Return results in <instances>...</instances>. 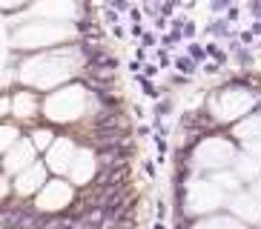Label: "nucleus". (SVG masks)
<instances>
[{
  "mask_svg": "<svg viewBox=\"0 0 261 229\" xmlns=\"http://www.w3.org/2000/svg\"><path fill=\"white\" fill-rule=\"evenodd\" d=\"M190 58H192V61H201V58H204V49H201V43H190Z\"/></svg>",
  "mask_w": 261,
  "mask_h": 229,
  "instance_id": "ddd939ff",
  "label": "nucleus"
},
{
  "mask_svg": "<svg viewBox=\"0 0 261 229\" xmlns=\"http://www.w3.org/2000/svg\"><path fill=\"white\" fill-rule=\"evenodd\" d=\"M35 155H38V149L32 146L29 137H23L15 149L3 152V172H6V175H12V178H17L20 172H26L29 166H35V163H38V160H35Z\"/></svg>",
  "mask_w": 261,
  "mask_h": 229,
  "instance_id": "39448f33",
  "label": "nucleus"
},
{
  "mask_svg": "<svg viewBox=\"0 0 261 229\" xmlns=\"http://www.w3.org/2000/svg\"><path fill=\"white\" fill-rule=\"evenodd\" d=\"M77 152H81V149L75 146V137L61 135V137H58V144H55L52 149L46 152V160H43V163L52 169L55 175H69L72 163H75V158H77Z\"/></svg>",
  "mask_w": 261,
  "mask_h": 229,
  "instance_id": "f03ea898",
  "label": "nucleus"
},
{
  "mask_svg": "<svg viewBox=\"0 0 261 229\" xmlns=\"http://www.w3.org/2000/svg\"><path fill=\"white\" fill-rule=\"evenodd\" d=\"M77 201V192L69 181H63V178H52V181L43 186L38 198H35V206H38L43 215H66L72 209V204Z\"/></svg>",
  "mask_w": 261,
  "mask_h": 229,
  "instance_id": "f257e3e1",
  "label": "nucleus"
},
{
  "mask_svg": "<svg viewBox=\"0 0 261 229\" xmlns=\"http://www.w3.org/2000/svg\"><path fill=\"white\" fill-rule=\"evenodd\" d=\"M250 192H253V195H255V201L261 204V181H258V183H253V186H250Z\"/></svg>",
  "mask_w": 261,
  "mask_h": 229,
  "instance_id": "4468645a",
  "label": "nucleus"
},
{
  "mask_svg": "<svg viewBox=\"0 0 261 229\" xmlns=\"http://www.w3.org/2000/svg\"><path fill=\"white\" fill-rule=\"evenodd\" d=\"M227 209L232 212V218H238L241 223H255V226H261V204L255 201V195L250 189L238 192V195H232V198H227Z\"/></svg>",
  "mask_w": 261,
  "mask_h": 229,
  "instance_id": "423d86ee",
  "label": "nucleus"
},
{
  "mask_svg": "<svg viewBox=\"0 0 261 229\" xmlns=\"http://www.w3.org/2000/svg\"><path fill=\"white\" fill-rule=\"evenodd\" d=\"M232 169L238 172V178L244 181V186L250 189L253 183H258L261 181V163L253 158V155H247V152H241L236 158V163H232Z\"/></svg>",
  "mask_w": 261,
  "mask_h": 229,
  "instance_id": "6e6552de",
  "label": "nucleus"
},
{
  "mask_svg": "<svg viewBox=\"0 0 261 229\" xmlns=\"http://www.w3.org/2000/svg\"><path fill=\"white\" fill-rule=\"evenodd\" d=\"M175 69L181 72V77H190L192 72H195V61H192V58H178V61H175Z\"/></svg>",
  "mask_w": 261,
  "mask_h": 229,
  "instance_id": "9b49d317",
  "label": "nucleus"
},
{
  "mask_svg": "<svg viewBox=\"0 0 261 229\" xmlns=\"http://www.w3.org/2000/svg\"><path fill=\"white\" fill-rule=\"evenodd\" d=\"M232 137L244 146L261 140V112H250L244 121H238L236 126H232Z\"/></svg>",
  "mask_w": 261,
  "mask_h": 229,
  "instance_id": "0eeeda50",
  "label": "nucleus"
},
{
  "mask_svg": "<svg viewBox=\"0 0 261 229\" xmlns=\"http://www.w3.org/2000/svg\"><path fill=\"white\" fill-rule=\"evenodd\" d=\"M244 152L247 155H253L255 160L261 163V140H255V144H250V146H244Z\"/></svg>",
  "mask_w": 261,
  "mask_h": 229,
  "instance_id": "f8f14e48",
  "label": "nucleus"
},
{
  "mask_svg": "<svg viewBox=\"0 0 261 229\" xmlns=\"http://www.w3.org/2000/svg\"><path fill=\"white\" fill-rule=\"evenodd\" d=\"M40 114V98L35 92H12V118L17 126H29L35 129V121Z\"/></svg>",
  "mask_w": 261,
  "mask_h": 229,
  "instance_id": "20e7f679",
  "label": "nucleus"
},
{
  "mask_svg": "<svg viewBox=\"0 0 261 229\" xmlns=\"http://www.w3.org/2000/svg\"><path fill=\"white\" fill-rule=\"evenodd\" d=\"M58 137L61 135H58L52 126H35V129H29V140L38 152H49V149L58 144Z\"/></svg>",
  "mask_w": 261,
  "mask_h": 229,
  "instance_id": "9d476101",
  "label": "nucleus"
},
{
  "mask_svg": "<svg viewBox=\"0 0 261 229\" xmlns=\"http://www.w3.org/2000/svg\"><path fill=\"white\" fill-rule=\"evenodd\" d=\"M210 181H213L224 195H230V198H232V195H238V192H244V181L238 178V172L232 166L230 169H221V172H213Z\"/></svg>",
  "mask_w": 261,
  "mask_h": 229,
  "instance_id": "1a4fd4ad",
  "label": "nucleus"
},
{
  "mask_svg": "<svg viewBox=\"0 0 261 229\" xmlns=\"http://www.w3.org/2000/svg\"><path fill=\"white\" fill-rule=\"evenodd\" d=\"M46 163L43 160H38L35 166H29L26 172H20V175L15 178V198H23V201H29V198H38L40 192H43V186H46Z\"/></svg>",
  "mask_w": 261,
  "mask_h": 229,
  "instance_id": "7ed1b4c3",
  "label": "nucleus"
},
{
  "mask_svg": "<svg viewBox=\"0 0 261 229\" xmlns=\"http://www.w3.org/2000/svg\"><path fill=\"white\" fill-rule=\"evenodd\" d=\"M258 229H261V226H258Z\"/></svg>",
  "mask_w": 261,
  "mask_h": 229,
  "instance_id": "2eb2a0df",
  "label": "nucleus"
}]
</instances>
